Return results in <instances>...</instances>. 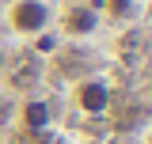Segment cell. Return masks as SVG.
<instances>
[{
  "label": "cell",
  "instance_id": "6da1fadb",
  "mask_svg": "<svg viewBox=\"0 0 152 144\" xmlns=\"http://www.w3.org/2000/svg\"><path fill=\"white\" fill-rule=\"evenodd\" d=\"M8 19H12V27L19 34H42L53 15H50V4L46 0H15Z\"/></svg>",
  "mask_w": 152,
  "mask_h": 144
},
{
  "label": "cell",
  "instance_id": "7a4b0ae2",
  "mask_svg": "<svg viewBox=\"0 0 152 144\" xmlns=\"http://www.w3.org/2000/svg\"><path fill=\"white\" fill-rule=\"evenodd\" d=\"M76 103H80L84 114H103V110L110 106V87L103 80H84L76 87Z\"/></svg>",
  "mask_w": 152,
  "mask_h": 144
},
{
  "label": "cell",
  "instance_id": "3957f363",
  "mask_svg": "<svg viewBox=\"0 0 152 144\" xmlns=\"http://www.w3.org/2000/svg\"><path fill=\"white\" fill-rule=\"evenodd\" d=\"M95 27H99V15H95V8H88V4H76V8H69L65 12V31L76 38L91 34Z\"/></svg>",
  "mask_w": 152,
  "mask_h": 144
},
{
  "label": "cell",
  "instance_id": "277c9868",
  "mask_svg": "<svg viewBox=\"0 0 152 144\" xmlns=\"http://www.w3.org/2000/svg\"><path fill=\"white\" fill-rule=\"evenodd\" d=\"M19 118H23V133H46L50 129V106L42 99H27Z\"/></svg>",
  "mask_w": 152,
  "mask_h": 144
},
{
  "label": "cell",
  "instance_id": "5b68a950",
  "mask_svg": "<svg viewBox=\"0 0 152 144\" xmlns=\"http://www.w3.org/2000/svg\"><path fill=\"white\" fill-rule=\"evenodd\" d=\"M110 12H114V15H129V12H133V0H110Z\"/></svg>",
  "mask_w": 152,
  "mask_h": 144
}]
</instances>
